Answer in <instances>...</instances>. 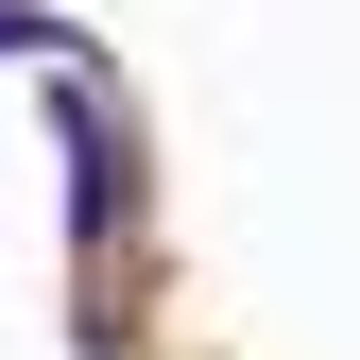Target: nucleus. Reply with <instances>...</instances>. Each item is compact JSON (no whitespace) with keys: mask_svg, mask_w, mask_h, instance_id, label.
<instances>
[{"mask_svg":"<svg viewBox=\"0 0 360 360\" xmlns=\"http://www.w3.org/2000/svg\"><path fill=\"white\" fill-rule=\"evenodd\" d=\"M52 138H69V206H86V257H138V138L86 69H52Z\"/></svg>","mask_w":360,"mask_h":360,"instance_id":"nucleus-1","label":"nucleus"},{"mask_svg":"<svg viewBox=\"0 0 360 360\" xmlns=\"http://www.w3.org/2000/svg\"><path fill=\"white\" fill-rule=\"evenodd\" d=\"M0 52H34V69H86V34H69V18H34V0H0Z\"/></svg>","mask_w":360,"mask_h":360,"instance_id":"nucleus-2","label":"nucleus"}]
</instances>
